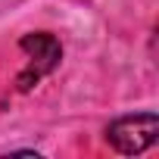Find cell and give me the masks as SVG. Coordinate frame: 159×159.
I'll return each instance as SVG.
<instances>
[{
	"instance_id": "cell-1",
	"label": "cell",
	"mask_w": 159,
	"mask_h": 159,
	"mask_svg": "<svg viewBox=\"0 0 159 159\" xmlns=\"http://www.w3.org/2000/svg\"><path fill=\"white\" fill-rule=\"evenodd\" d=\"M159 137V116L156 112H137V116H122L116 122H109L106 128V140L116 153L122 156H137L143 150H150Z\"/></svg>"
},
{
	"instance_id": "cell-2",
	"label": "cell",
	"mask_w": 159,
	"mask_h": 159,
	"mask_svg": "<svg viewBox=\"0 0 159 159\" xmlns=\"http://www.w3.org/2000/svg\"><path fill=\"white\" fill-rule=\"evenodd\" d=\"M19 47L28 53L31 62L19 72L16 84H19V91H31L44 75H50V72L59 66V59H62V44H59L53 34H47V31H34V34L19 38Z\"/></svg>"
}]
</instances>
